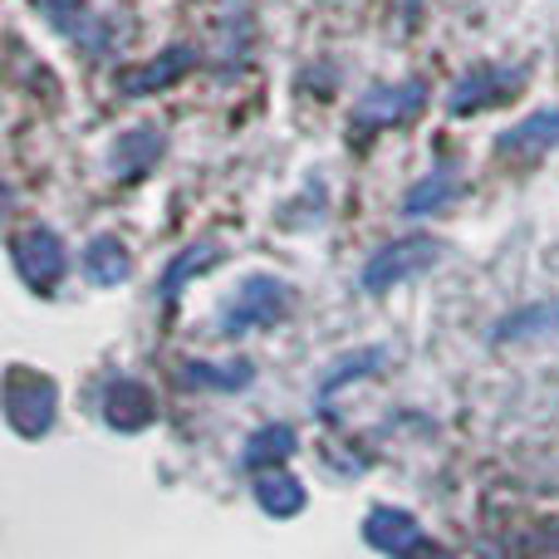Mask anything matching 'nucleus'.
<instances>
[{
    "label": "nucleus",
    "instance_id": "nucleus-3",
    "mask_svg": "<svg viewBox=\"0 0 559 559\" xmlns=\"http://www.w3.org/2000/svg\"><path fill=\"white\" fill-rule=\"evenodd\" d=\"M289 447H295V432H289V427H265V432L246 447V462H261V452L280 456V452H289Z\"/></svg>",
    "mask_w": 559,
    "mask_h": 559
},
{
    "label": "nucleus",
    "instance_id": "nucleus-1",
    "mask_svg": "<svg viewBox=\"0 0 559 559\" xmlns=\"http://www.w3.org/2000/svg\"><path fill=\"white\" fill-rule=\"evenodd\" d=\"M432 255H437V241H423V236H413V241H397V246H388V251L364 271V285L368 289L397 285V280L427 271V265H432Z\"/></svg>",
    "mask_w": 559,
    "mask_h": 559
},
{
    "label": "nucleus",
    "instance_id": "nucleus-2",
    "mask_svg": "<svg viewBox=\"0 0 559 559\" xmlns=\"http://www.w3.org/2000/svg\"><path fill=\"white\" fill-rule=\"evenodd\" d=\"M559 138V114H535V118H525L515 133H506L501 143H506V153L511 147H545V143H555Z\"/></svg>",
    "mask_w": 559,
    "mask_h": 559
}]
</instances>
